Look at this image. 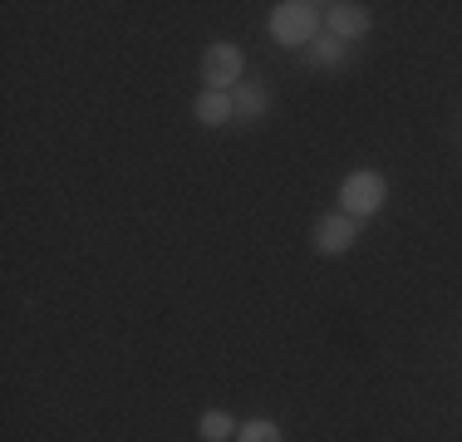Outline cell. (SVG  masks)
I'll list each match as a JSON object with an SVG mask.
<instances>
[{"label":"cell","mask_w":462,"mask_h":442,"mask_svg":"<svg viewBox=\"0 0 462 442\" xmlns=\"http://www.w3.org/2000/svg\"><path fill=\"white\" fill-rule=\"evenodd\" d=\"M266 35L276 44L305 50L315 35H325V5H315V0H281V5H271V15H266Z\"/></svg>","instance_id":"6da1fadb"},{"label":"cell","mask_w":462,"mask_h":442,"mask_svg":"<svg viewBox=\"0 0 462 442\" xmlns=\"http://www.w3.org/2000/svg\"><path fill=\"white\" fill-rule=\"evenodd\" d=\"M383 202H389V182H383V172H374V168H359V172H349L345 182H339V212L355 216V221L383 212Z\"/></svg>","instance_id":"7a4b0ae2"},{"label":"cell","mask_w":462,"mask_h":442,"mask_svg":"<svg viewBox=\"0 0 462 442\" xmlns=\"http://www.w3.org/2000/svg\"><path fill=\"white\" fill-rule=\"evenodd\" d=\"M300 54H305V64H310V69H345L349 44H339L335 35H315Z\"/></svg>","instance_id":"ba28073f"},{"label":"cell","mask_w":462,"mask_h":442,"mask_svg":"<svg viewBox=\"0 0 462 442\" xmlns=\"http://www.w3.org/2000/svg\"><path fill=\"white\" fill-rule=\"evenodd\" d=\"M369 30H374L369 5H359V0H329V5H325V35H335L339 44L365 40Z\"/></svg>","instance_id":"5b68a950"},{"label":"cell","mask_w":462,"mask_h":442,"mask_svg":"<svg viewBox=\"0 0 462 442\" xmlns=\"http://www.w3.org/2000/svg\"><path fill=\"white\" fill-rule=\"evenodd\" d=\"M241 74H246V54H241L236 44H231V40L207 44V54H202V84H207V88L231 94V88L241 84Z\"/></svg>","instance_id":"3957f363"},{"label":"cell","mask_w":462,"mask_h":442,"mask_svg":"<svg viewBox=\"0 0 462 442\" xmlns=\"http://www.w3.org/2000/svg\"><path fill=\"white\" fill-rule=\"evenodd\" d=\"M236 442H285V437H281V423H271V418H251V423L236 428Z\"/></svg>","instance_id":"30bf717a"},{"label":"cell","mask_w":462,"mask_h":442,"mask_svg":"<svg viewBox=\"0 0 462 442\" xmlns=\"http://www.w3.org/2000/svg\"><path fill=\"white\" fill-rule=\"evenodd\" d=\"M192 118L202 128H226L231 118H236V108H231V94H217V88H202V94L192 98Z\"/></svg>","instance_id":"8992f818"},{"label":"cell","mask_w":462,"mask_h":442,"mask_svg":"<svg viewBox=\"0 0 462 442\" xmlns=\"http://www.w3.org/2000/svg\"><path fill=\"white\" fill-rule=\"evenodd\" d=\"M355 241H359V221L345 216V212H329V216L315 221L310 246H315V256L339 261V256H349V251H355Z\"/></svg>","instance_id":"277c9868"},{"label":"cell","mask_w":462,"mask_h":442,"mask_svg":"<svg viewBox=\"0 0 462 442\" xmlns=\"http://www.w3.org/2000/svg\"><path fill=\"white\" fill-rule=\"evenodd\" d=\"M236 418L226 413V408H207L202 418H197V433H202V442H236Z\"/></svg>","instance_id":"9c48e42d"},{"label":"cell","mask_w":462,"mask_h":442,"mask_svg":"<svg viewBox=\"0 0 462 442\" xmlns=\"http://www.w3.org/2000/svg\"><path fill=\"white\" fill-rule=\"evenodd\" d=\"M231 108H236V124H256L271 114V88L266 84H236L231 88Z\"/></svg>","instance_id":"52a82bcc"}]
</instances>
